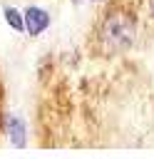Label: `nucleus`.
<instances>
[{"instance_id": "3", "label": "nucleus", "mask_w": 154, "mask_h": 159, "mask_svg": "<svg viewBox=\"0 0 154 159\" xmlns=\"http://www.w3.org/2000/svg\"><path fill=\"white\" fill-rule=\"evenodd\" d=\"M5 134H7L10 144L17 149H22L27 142V127L20 117H5Z\"/></svg>"}, {"instance_id": "4", "label": "nucleus", "mask_w": 154, "mask_h": 159, "mask_svg": "<svg viewBox=\"0 0 154 159\" xmlns=\"http://www.w3.org/2000/svg\"><path fill=\"white\" fill-rule=\"evenodd\" d=\"M2 17H5V22L12 27V30H17V32H25V27H22V12L17 10V7H2Z\"/></svg>"}, {"instance_id": "6", "label": "nucleus", "mask_w": 154, "mask_h": 159, "mask_svg": "<svg viewBox=\"0 0 154 159\" xmlns=\"http://www.w3.org/2000/svg\"><path fill=\"white\" fill-rule=\"evenodd\" d=\"M92 2H104V0H92Z\"/></svg>"}, {"instance_id": "2", "label": "nucleus", "mask_w": 154, "mask_h": 159, "mask_svg": "<svg viewBox=\"0 0 154 159\" xmlns=\"http://www.w3.org/2000/svg\"><path fill=\"white\" fill-rule=\"evenodd\" d=\"M50 22H52L50 12H47L45 7H40V5H30V7L22 10V27H25V32H27L30 37L42 35V32L50 27Z\"/></svg>"}, {"instance_id": "5", "label": "nucleus", "mask_w": 154, "mask_h": 159, "mask_svg": "<svg viewBox=\"0 0 154 159\" xmlns=\"http://www.w3.org/2000/svg\"><path fill=\"white\" fill-rule=\"evenodd\" d=\"M144 2H147V10H149L152 17H154V0H144Z\"/></svg>"}, {"instance_id": "1", "label": "nucleus", "mask_w": 154, "mask_h": 159, "mask_svg": "<svg viewBox=\"0 0 154 159\" xmlns=\"http://www.w3.org/2000/svg\"><path fill=\"white\" fill-rule=\"evenodd\" d=\"M137 32H139L137 12L124 2H112L97 17V25L92 32L94 52L102 57L122 55L137 42Z\"/></svg>"}]
</instances>
